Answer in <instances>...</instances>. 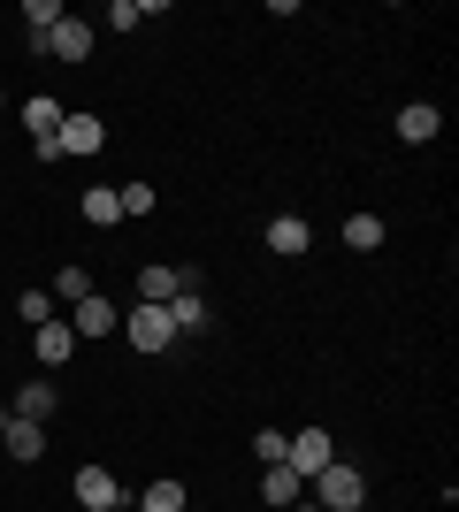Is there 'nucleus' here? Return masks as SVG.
<instances>
[{
	"instance_id": "ddd939ff",
	"label": "nucleus",
	"mask_w": 459,
	"mask_h": 512,
	"mask_svg": "<svg viewBox=\"0 0 459 512\" xmlns=\"http://www.w3.org/2000/svg\"><path fill=\"white\" fill-rule=\"evenodd\" d=\"M437 130H444V115H437V107H398V138H406V146H429V138H437Z\"/></svg>"
},
{
	"instance_id": "5701e85b",
	"label": "nucleus",
	"mask_w": 459,
	"mask_h": 512,
	"mask_svg": "<svg viewBox=\"0 0 459 512\" xmlns=\"http://www.w3.org/2000/svg\"><path fill=\"white\" fill-rule=\"evenodd\" d=\"M284 444H291L284 428H261V436H253V451H261V467H276V459H284Z\"/></svg>"
},
{
	"instance_id": "f257e3e1",
	"label": "nucleus",
	"mask_w": 459,
	"mask_h": 512,
	"mask_svg": "<svg viewBox=\"0 0 459 512\" xmlns=\"http://www.w3.org/2000/svg\"><path fill=\"white\" fill-rule=\"evenodd\" d=\"M314 505H322V512H360V505H368V474L345 467V459H329V467L314 474Z\"/></svg>"
},
{
	"instance_id": "4be33fe9",
	"label": "nucleus",
	"mask_w": 459,
	"mask_h": 512,
	"mask_svg": "<svg viewBox=\"0 0 459 512\" xmlns=\"http://www.w3.org/2000/svg\"><path fill=\"white\" fill-rule=\"evenodd\" d=\"M54 299H92V268H62V276H54Z\"/></svg>"
},
{
	"instance_id": "b1692460",
	"label": "nucleus",
	"mask_w": 459,
	"mask_h": 512,
	"mask_svg": "<svg viewBox=\"0 0 459 512\" xmlns=\"http://www.w3.org/2000/svg\"><path fill=\"white\" fill-rule=\"evenodd\" d=\"M23 321L39 329V321H54V291H23Z\"/></svg>"
},
{
	"instance_id": "39448f33",
	"label": "nucleus",
	"mask_w": 459,
	"mask_h": 512,
	"mask_svg": "<svg viewBox=\"0 0 459 512\" xmlns=\"http://www.w3.org/2000/svg\"><path fill=\"white\" fill-rule=\"evenodd\" d=\"M123 337H131L138 352H169L176 329H169V314H161V306H131V314H123Z\"/></svg>"
},
{
	"instance_id": "9d476101",
	"label": "nucleus",
	"mask_w": 459,
	"mask_h": 512,
	"mask_svg": "<svg viewBox=\"0 0 459 512\" xmlns=\"http://www.w3.org/2000/svg\"><path fill=\"white\" fill-rule=\"evenodd\" d=\"M184 291V268H138V306H169Z\"/></svg>"
},
{
	"instance_id": "4468645a",
	"label": "nucleus",
	"mask_w": 459,
	"mask_h": 512,
	"mask_svg": "<svg viewBox=\"0 0 459 512\" xmlns=\"http://www.w3.org/2000/svg\"><path fill=\"white\" fill-rule=\"evenodd\" d=\"M0 436H8V451H16L23 467H31V459H39V451H46V428H39V421H16V413L0 421Z\"/></svg>"
},
{
	"instance_id": "393cba45",
	"label": "nucleus",
	"mask_w": 459,
	"mask_h": 512,
	"mask_svg": "<svg viewBox=\"0 0 459 512\" xmlns=\"http://www.w3.org/2000/svg\"><path fill=\"white\" fill-rule=\"evenodd\" d=\"M108 23H115V31H138V23H146V8H138V0H115Z\"/></svg>"
},
{
	"instance_id": "423d86ee",
	"label": "nucleus",
	"mask_w": 459,
	"mask_h": 512,
	"mask_svg": "<svg viewBox=\"0 0 459 512\" xmlns=\"http://www.w3.org/2000/svg\"><path fill=\"white\" fill-rule=\"evenodd\" d=\"M69 329H77V337H115V329H123V306L92 291V299H77V321H69Z\"/></svg>"
},
{
	"instance_id": "f03ea898",
	"label": "nucleus",
	"mask_w": 459,
	"mask_h": 512,
	"mask_svg": "<svg viewBox=\"0 0 459 512\" xmlns=\"http://www.w3.org/2000/svg\"><path fill=\"white\" fill-rule=\"evenodd\" d=\"M108 146V123L100 115H62V138L54 146H39V161H62V153H100Z\"/></svg>"
},
{
	"instance_id": "2eb2a0df",
	"label": "nucleus",
	"mask_w": 459,
	"mask_h": 512,
	"mask_svg": "<svg viewBox=\"0 0 459 512\" xmlns=\"http://www.w3.org/2000/svg\"><path fill=\"white\" fill-rule=\"evenodd\" d=\"M69 352H77V329H69V321H39V360L62 367Z\"/></svg>"
},
{
	"instance_id": "f3484780",
	"label": "nucleus",
	"mask_w": 459,
	"mask_h": 512,
	"mask_svg": "<svg viewBox=\"0 0 459 512\" xmlns=\"http://www.w3.org/2000/svg\"><path fill=\"white\" fill-rule=\"evenodd\" d=\"M46 413H54V383H23L16 390V421H39L46 428Z\"/></svg>"
},
{
	"instance_id": "412c9836",
	"label": "nucleus",
	"mask_w": 459,
	"mask_h": 512,
	"mask_svg": "<svg viewBox=\"0 0 459 512\" xmlns=\"http://www.w3.org/2000/svg\"><path fill=\"white\" fill-rule=\"evenodd\" d=\"M138 512H184V482H153V490L138 497Z\"/></svg>"
},
{
	"instance_id": "0eeeda50",
	"label": "nucleus",
	"mask_w": 459,
	"mask_h": 512,
	"mask_svg": "<svg viewBox=\"0 0 459 512\" xmlns=\"http://www.w3.org/2000/svg\"><path fill=\"white\" fill-rule=\"evenodd\" d=\"M77 505H85V512H108V505H123V482H115L108 467H77Z\"/></svg>"
},
{
	"instance_id": "7ed1b4c3",
	"label": "nucleus",
	"mask_w": 459,
	"mask_h": 512,
	"mask_svg": "<svg viewBox=\"0 0 459 512\" xmlns=\"http://www.w3.org/2000/svg\"><path fill=\"white\" fill-rule=\"evenodd\" d=\"M329 459H337V444H329V428H299V436L284 444V467L299 474V482H314V474H322Z\"/></svg>"
},
{
	"instance_id": "9b49d317",
	"label": "nucleus",
	"mask_w": 459,
	"mask_h": 512,
	"mask_svg": "<svg viewBox=\"0 0 459 512\" xmlns=\"http://www.w3.org/2000/svg\"><path fill=\"white\" fill-rule=\"evenodd\" d=\"M77 214H85L92 230H115V222H123V199H115V184H92V192L77 199Z\"/></svg>"
},
{
	"instance_id": "a878e982",
	"label": "nucleus",
	"mask_w": 459,
	"mask_h": 512,
	"mask_svg": "<svg viewBox=\"0 0 459 512\" xmlns=\"http://www.w3.org/2000/svg\"><path fill=\"white\" fill-rule=\"evenodd\" d=\"M108 512H138V505H131V497H123V505H108Z\"/></svg>"
},
{
	"instance_id": "6e6552de",
	"label": "nucleus",
	"mask_w": 459,
	"mask_h": 512,
	"mask_svg": "<svg viewBox=\"0 0 459 512\" xmlns=\"http://www.w3.org/2000/svg\"><path fill=\"white\" fill-rule=\"evenodd\" d=\"M306 245H314V230H306L299 214H276V222H268V253L276 260H299Z\"/></svg>"
},
{
	"instance_id": "dca6fc26",
	"label": "nucleus",
	"mask_w": 459,
	"mask_h": 512,
	"mask_svg": "<svg viewBox=\"0 0 459 512\" xmlns=\"http://www.w3.org/2000/svg\"><path fill=\"white\" fill-rule=\"evenodd\" d=\"M299 490H306V482L284 467V459H276V467H261V497H268V505H299Z\"/></svg>"
},
{
	"instance_id": "f8f14e48",
	"label": "nucleus",
	"mask_w": 459,
	"mask_h": 512,
	"mask_svg": "<svg viewBox=\"0 0 459 512\" xmlns=\"http://www.w3.org/2000/svg\"><path fill=\"white\" fill-rule=\"evenodd\" d=\"M161 314H169V329H176V337H199V329H207V299H199V291H176V299L161 306Z\"/></svg>"
},
{
	"instance_id": "6ab92c4d",
	"label": "nucleus",
	"mask_w": 459,
	"mask_h": 512,
	"mask_svg": "<svg viewBox=\"0 0 459 512\" xmlns=\"http://www.w3.org/2000/svg\"><path fill=\"white\" fill-rule=\"evenodd\" d=\"M345 245H352V253H375V245H383V222H375V214H352V222H345Z\"/></svg>"
},
{
	"instance_id": "1a4fd4ad",
	"label": "nucleus",
	"mask_w": 459,
	"mask_h": 512,
	"mask_svg": "<svg viewBox=\"0 0 459 512\" xmlns=\"http://www.w3.org/2000/svg\"><path fill=\"white\" fill-rule=\"evenodd\" d=\"M62 115H69L62 100H31V107H23V130H31V146H54V138H62Z\"/></svg>"
},
{
	"instance_id": "aec40b11",
	"label": "nucleus",
	"mask_w": 459,
	"mask_h": 512,
	"mask_svg": "<svg viewBox=\"0 0 459 512\" xmlns=\"http://www.w3.org/2000/svg\"><path fill=\"white\" fill-rule=\"evenodd\" d=\"M115 199H123V214H138V222L153 214V184H146V176H131V184H115Z\"/></svg>"
},
{
	"instance_id": "a211bd4d",
	"label": "nucleus",
	"mask_w": 459,
	"mask_h": 512,
	"mask_svg": "<svg viewBox=\"0 0 459 512\" xmlns=\"http://www.w3.org/2000/svg\"><path fill=\"white\" fill-rule=\"evenodd\" d=\"M62 16H69L62 0H23V23H31V39H46V31H54Z\"/></svg>"
},
{
	"instance_id": "20e7f679",
	"label": "nucleus",
	"mask_w": 459,
	"mask_h": 512,
	"mask_svg": "<svg viewBox=\"0 0 459 512\" xmlns=\"http://www.w3.org/2000/svg\"><path fill=\"white\" fill-rule=\"evenodd\" d=\"M39 54H62V62H92V23L85 16H62L46 39H31Z\"/></svg>"
}]
</instances>
